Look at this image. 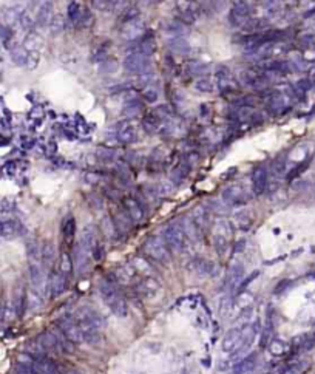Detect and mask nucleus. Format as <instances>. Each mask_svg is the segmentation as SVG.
Listing matches in <instances>:
<instances>
[{
  "instance_id": "obj_15",
  "label": "nucleus",
  "mask_w": 315,
  "mask_h": 374,
  "mask_svg": "<svg viewBox=\"0 0 315 374\" xmlns=\"http://www.w3.org/2000/svg\"><path fill=\"white\" fill-rule=\"evenodd\" d=\"M124 209H125V213L132 218V221H141L144 218V210L141 208V204L135 198H132V196L124 200Z\"/></svg>"
},
{
  "instance_id": "obj_27",
  "label": "nucleus",
  "mask_w": 315,
  "mask_h": 374,
  "mask_svg": "<svg viewBox=\"0 0 315 374\" xmlns=\"http://www.w3.org/2000/svg\"><path fill=\"white\" fill-rule=\"evenodd\" d=\"M141 112H142V104H141V101H137V99L127 101L125 105H124V108H122V113H124L127 117L137 116Z\"/></svg>"
},
{
  "instance_id": "obj_49",
  "label": "nucleus",
  "mask_w": 315,
  "mask_h": 374,
  "mask_svg": "<svg viewBox=\"0 0 315 374\" xmlns=\"http://www.w3.org/2000/svg\"><path fill=\"white\" fill-rule=\"evenodd\" d=\"M96 156L102 161H112L114 158V152L108 150V149H97L96 150Z\"/></svg>"
},
{
  "instance_id": "obj_31",
  "label": "nucleus",
  "mask_w": 315,
  "mask_h": 374,
  "mask_svg": "<svg viewBox=\"0 0 315 374\" xmlns=\"http://www.w3.org/2000/svg\"><path fill=\"white\" fill-rule=\"evenodd\" d=\"M113 223H114V226H116L117 232H119V231H129L133 221H132V218H130V216L127 215L125 212H121V213H117V215L114 216Z\"/></svg>"
},
{
  "instance_id": "obj_8",
  "label": "nucleus",
  "mask_w": 315,
  "mask_h": 374,
  "mask_svg": "<svg viewBox=\"0 0 315 374\" xmlns=\"http://www.w3.org/2000/svg\"><path fill=\"white\" fill-rule=\"evenodd\" d=\"M223 200L227 204H244L246 201L250 200V195L248 193V190H246L244 187L232 186L223 192Z\"/></svg>"
},
{
  "instance_id": "obj_48",
  "label": "nucleus",
  "mask_w": 315,
  "mask_h": 374,
  "mask_svg": "<svg viewBox=\"0 0 315 374\" xmlns=\"http://www.w3.org/2000/svg\"><path fill=\"white\" fill-rule=\"evenodd\" d=\"M258 275H260V272H258V271H253L250 275H248V277H246V279L240 283V286H238V289H236V292H243V291H244L246 288H248L249 284L255 280V279L258 277Z\"/></svg>"
},
{
  "instance_id": "obj_14",
  "label": "nucleus",
  "mask_w": 315,
  "mask_h": 374,
  "mask_svg": "<svg viewBox=\"0 0 315 374\" xmlns=\"http://www.w3.org/2000/svg\"><path fill=\"white\" fill-rule=\"evenodd\" d=\"M135 289L137 294L142 295V297H153V295L158 292V289H159V283L152 277H147L142 281L137 283Z\"/></svg>"
},
{
  "instance_id": "obj_11",
  "label": "nucleus",
  "mask_w": 315,
  "mask_h": 374,
  "mask_svg": "<svg viewBox=\"0 0 315 374\" xmlns=\"http://www.w3.org/2000/svg\"><path fill=\"white\" fill-rule=\"evenodd\" d=\"M268 170L264 169V167H257V169L253 170V175H252V186H253V193L255 195H261L264 193L266 187H268Z\"/></svg>"
},
{
  "instance_id": "obj_59",
  "label": "nucleus",
  "mask_w": 315,
  "mask_h": 374,
  "mask_svg": "<svg viewBox=\"0 0 315 374\" xmlns=\"http://www.w3.org/2000/svg\"><path fill=\"white\" fill-rule=\"evenodd\" d=\"M62 374H81V373H77V371H71V370H68V371H62Z\"/></svg>"
},
{
  "instance_id": "obj_23",
  "label": "nucleus",
  "mask_w": 315,
  "mask_h": 374,
  "mask_svg": "<svg viewBox=\"0 0 315 374\" xmlns=\"http://www.w3.org/2000/svg\"><path fill=\"white\" fill-rule=\"evenodd\" d=\"M155 44L152 39H144V41L135 44V47H132L130 53H137V54H142V56H147L150 57L155 51Z\"/></svg>"
},
{
  "instance_id": "obj_38",
  "label": "nucleus",
  "mask_w": 315,
  "mask_h": 374,
  "mask_svg": "<svg viewBox=\"0 0 315 374\" xmlns=\"http://www.w3.org/2000/svg\"><path fill=\"white\" fill-rule=\"evenodd\" d=\"M195 88L200 93H212L215 90V85L207 77H200V79L195 81Z\"/></svg>"
},
{
  "instance_id": "obj_6",
  "label": "nucleus",
  "mask_w": 315,
  "mask_h": 374,
  "mask_svg": "<svg viewBox=\"0 0 315 374\" xmlns=\"http://www.w3.org/2000/svg\"><path fill=\"white\" fill-rule=\"evenodd\" d=\"M114 136L116 140L119 141L121 144H132L137 140V130H136V125L129 121V119H124L119 124H116L114 127Z\"/></svg>"
},
{
  "instance_id": "obj_4",
  "label": "nucleus",
  "mask_w": 315,
  "mask_h": 374,
  "mask_svg": "<svg viewBox=\"0 0 315 374\" xmlns=\"http://www.w3.org/2000/svg\"><path fill=\"white\" fill-rule=\"evenodd\" d=\"M184 232L180 224H169L164 231V243L165 246L169 248V251L175 252V254H180L184 248Z\"/></svg>"
},
{
  "instance_id": "obj_18",
  "label": "nucleus",
  "mask_w": 315,
  "mask_h": 374,
  "mask_svg": "<svg viewBox=\"0 0 315 374\" xmlns=\"http://www.w3.org/2000/svg\"><path fill=\"white\" fill-rule=\"evenodd\" d=\"M73 264L76 266L77 272H82L88 266V252L82 248V244L79 243L74 246L73 251Z\"/></svg>"
},
{
  "instance_id": "obj_58",
  "label": "nucleus",
  "mask_w": 315,
  "mask_h": 374,
  "mask_svg": "<svg viewBox=\"0 0 315 374\" xmlns=\"http://www.w3.org/2000/svg\"><path fill=\"white\" fill-rule=\"evenodd\" d=\"M297 85L300 87V92H308L309 88H311V82L309 81H300Z\"/></svg>"
},
{
  "instance_id": "obj_25",
  "label": "nucleus",
  "mask_w": 315,
  "mask_h": 374,
  "mask_svg": "<svg viewBox=\"0 0 315 374\" xmlns=\"http://www.w3.org/2000/svg\"><path fill=\"white\" fill-rule=\"evenodd\" d=\"M56 254H57L56 246L50 241H46L41 249V260L45 264H48V266H51V264L54 263V260H56Z\"/></svg>"
},
{
  "instance_id": "obj_34",
  "label": "nucleus",
  "mask_w": 315,
  "mask_h": 374,
  "mask_svg": "<svg viewBox=\"0 0 315 374\" xmlns=\"http://www.w3.org/2000/svg\"><path fill=\"white\" fill-rule=\"evenodd\" d=\"M132 268L136 271V272H141V274H150L153 271V268L149 264V261H147L145 258L142 257H136L132 260Z\"/></svg>"
},
{
  "instance_id": "obj_10",
  "label": "nucleus",
  "mask_w": 315,
  "mask_h": 374,
  "mask_svg": "<svg viewBox=\"0 0 315 374\" xmlns=\"http://www.w3.org/2000/svg\"><path fill=\"white\" fill-rule=\"evenodd\" d=\"M81 244L88 254H91L97 246H99V241H97V229L94 226L90 224V226H87V228H84Z\"/></svg>"
},
{
  "instance_id": "obj_46",
  "label": "nucleus",
  "mask_w": 315,
  "mask_h": 374,
  "mask_svg": "<svg viewBox=\"0 0 315 374\" xmlns=\"http://www.w3.org/2000/svg\"><path fill=\"white\" fill-rule=\"evenodd\" d=\"M99 70L102 73H114L117 70V62L114 61V59H105V61L101 62Z\"/></svg>"
},
{
  "instance_id": "obj_40",
  "label": "nucleus",
  "mask_w": 315,
  "mask_h": 374,
  "mask_svg": "<svg viewBox=\"0 0 315 374\" xmlns=\"http://www.w3.org/2000/svg\"><path fill=\"white\" fill-rule=\"evenodd\" d=\"M71 269H73V258H71V255L64 252L62 257H61V264H59V272H62L67 277V275L71 272Z\"/></svg>"
},
{
  "instance_id": "obj_53",
  "label": "nucleus",
  "mask_w": 315,
  "mask_h": 374,
  "mask_svg": "<svg viewBox=\"0 0 315 374\" xmlns=\"http://www.w3.org/2000/svg\"><path fill=\"white\" fill-rule=\"evenodd\" d=\"M246 240L244 238H240V240H236V243H235V246H233V252H236V254H241V252H244V249H246Z\"/></svg>"
},
{
  "instance_id": "obj_5",
  "label": "nucleus",
  "mask_w": 315,
  "mask_h": 374,
  "mask_svg": "<svg viewBox=\"0 0 315 374\" xmlns=\"http://www.w3.org/2000/svg\"><path fill=\"white\" fill-rule=\"evenodd\" d=\"M57 329L61 331L64 336L70 340L71 343H82L84 342V334L76 323L74 317L65 316L57 320Z\"/></svg>"
},
{
  "instance_id": "obj_1",
  "label": "nucleus",
  "mask_w": 315,
  "mask_h": 374,
  "mask_svg": "<svg viewBox=\"0 0 315 374\" xmlns=\"http://www.w3.org/2000/svg\"><path fill=\"white\" fill-rule=\"evenodd\" d=\"M99 292L102 295L104 302L107 303V306L112 309L113 314H116L117 317H125L127 314H129V308H127V303L125 300L121 297L119 291L116 289V286L108 281L107 279L102 280L99 283Z\"/></svg>"
},
{
  "instance_id": "obj_7",
  "label": "nucleus",
  "mask_w": 315,
  "mask_h": 374,
  "mask_svg": "<svg viewBox=\"0 0 315 374\" xmlns=\"http://www.w3.org/2000/svg\"><path fill=\"white\" fill-rule=\"evenodd\" d=\"M29 280H31L33 291L39 295H44L46 291V275L41 263H31L29 264Z\"/></svg>"
},
{
  "instance_id": "obj_17",
  "label": "nucleus",
  "mask_w": 315,
  "mask_h": 374,
  "mask_svg": "<svg viewBox=\"0 0 315 374\" xmlns=\"http://www.w3.org/2000/svg\"><path fill=\"white\" fill-rule=\"evenodd\" d=\"M65 283H67V277L62 272H54L51 275L50 281H48V289L51 292V297H57V295H61L64 292Z\"/></svg>"
},
{
  "instance_id": "obj_32",
  "label": "nucleus",
  "mask_w": 315,
  "mask_h": 374,
  "mask_svg": "<svg viewBox=\"0 0 315 374\" xmlns=\"http://www.w3.org/2000/svg\"><path fill=\"white\" fill-rule=\"evenodd\" d=\"M213 248L216 251V254L218 255H224L225 252H227L229 249V240L227 237H224V235H220V234H215L213 237Z\"/></svg>"
},
{
  "instance_id": "obj_29",
  "label": "nucleus",
  "mask_w": 315,
  "mask_h": 374,
  "mask_svg": "<svg viewBox=\"0 0 315 374\" xmlns=\"http://www.w3.org/2000/svg\"><path fill=\"white\" fill-rule=\"evenodd\" d=\"M28 57H29V53L25 50L23 47H16L11 50V59L13 62L17 64V65H26L28 64Z\"/></svg>"
},
{
  "instance_id": "obj_12",
  "label": "nucleus",
  "mask_w": 315,
  "mask_h": 374,
  "mask_svg": "<svg viewBox=\"0 0 315 374\" xmlns=\"http://www.w3.org/2000/svg\"><path fill=\"white\" fill-rule=\"evenodd\" d=\"M257 362H258V356L257 354H249V356L243 357L240 362H236L233 365V374H248L250 371H253V368L257 367Z\"/></svg>"
},
{
  "instance_id": "obj_44",
  "label": "nucleus",
  "mask_w": 315,
  "mask_h": 374,
  "mask_svg": "<svg viewBox=\"0 0 315 374\" xmlns=\"http://www.w3.org/2000/svg\"><path fill=\"white\" fill-rule=\"evenodd\" d=\"M269 351L273 354V356H281V354L286 351V345H284V342L275 339L269 343Z\"/></svg>"
},
{
  "instance_id": "obj_37",
  "label": "nucleus",
  "mask_w": 315,
  "mask_h": 374,
  "mask_svg": "<svg viewBox=\"0 0 315 374\" xmlns=\"http://www.w3.org/2000/svg\"><path fill=\"white\" fill-rule=\"evenodd\" d=\"M74 231H76V221H74V216H73V215H70V216H67V218H65L64 226H62L64 237H65L67 240L73 238Z\"/></svg>"
},
{
  "instance_id": "obj_56",
  "label": "nucleus",
  "mask_w": 315,
  "mask_h": 374,
  "mask_svg": "<svg viewBox=\"0 0 315 374\" xmlns=\"http://www.w3.org/2000/svg\"><path fill=\"white\" fill-rule=\"evenodd\" d=\"M102 252H104V249H102V246L99 244V246H97V248L91 252L93 258H94L96 261H101V260H102Z\"/></svg>"
},
{
  "instance_id": "obj_54",
  "label": "nucleus",
  "mask_w": 315,
  "mask_h": 374,
  "mask_svg": "<svg viewBox=\"0 0 315 374\" xmlns=\"http://www.w3.org/2000/svg\"><path fill=\"white\" fill-rule=\"evenodd\" d=\"M303 350H312L314 347H315V336H311V337H306L304 339V342H303Z\"/></svg>"
},
{
  "instance_id": "obj_26",
  "label": "nucleus",
  "mask_w": 315,
  "mask_h": 374,
  "mask_svg": "<svg viewBox=\"0 0 315 374\" xmlns=\"http://www.w3.org/2000/svg\"><path fill=\"white\" fill-rule=\"evenodd\" d=\"M53 8H51V3H44L41 6V9H39V14H37V22L39 25L42 26H46L48 23H50L53 21Z\"/></svg>"
},
{
  "instance_id": "obj_20",
  "label": "nucleus",
  "mask_w": 315,
  "mask_h": 374,
  "mask_svg": "<svg viewBox=\"0 0 315 374\" xmlns=\"http://www.w3.org/2000/svg\"><path fill=\"white\" fill-rule=\"evenodd\" d=\"M192 218H193V221H195V224H196V228L200 229L201 234H202L205 229H207L209 224H210V215H209V212L205 210L204 208H196L195 212H193V215H192Z\"/></svg>"
},
{
  "instance_id": "obj_21",
  "label": "nucleus",
  "mask_w": 315,
  "mask_h": 374,
  "mask_svg": "<svg viewBox=\"0 0 315 374\" xmlns=\"http://www.w3.org/2000/svg\"><path fill=\"white\" fill-rule=\"evenodd\" d=\"M37 342L41 343V347L46 351H59L57 339L53 331H44L41 336L37 337Z\"/></svg>"
},
{
  "instance_id": "obj_13",
  "label": "nucleus",
  "mask_w": 315,
  "mask_h": 374,
  "mask_svg": "<svg viewBox=\"0 0 315 374\" xmlns=\"http://www.w3.org/2000/svg\"><path fill=\"white\" fill-rule=\"evenodd\" d=\"M22 234V224L17 220H0V237H16Z\"/></svg>"
},
{
  "instance_id": "obj_43",
  "label": "nucleus",
  "mask_w": 315,
  "mask_h": 374,
  "mask_svg": "<svg viewBox=\"0 0 315 374\" xmlns=\"http://www.w3.org/2000/svg\"><path fill=\"white\" fill-rule=\"evenodd\" d=\"M249 21H250L249 17H243V16H240V14H236L235 11H230V14H229V22H230V25L235 26V28H243Z\"/></svg>"
},
{
  "instance_id": "obj_9",
  "label": "nucleus",
  "mask_w": 315,
  "mask_h": 374,
  "mask_svg": "<svg viewBox=\"0 0 315 374\" xmlns=\"http://www.w3.org/2000/svg\"><path fill=\"white\" fill-rule=\"evenodd\" d=\"M243 328L244 327H236V328H232L225 332V336L223 339V345H221L223 351L233 352L236 350V347H238V343H240V339H241V334H243Z\"/></svg>"
},
{
  "instance_id": "obj_22",
  "label": "nucleus",
  "mask_w": 315,
  "mask_h": 374,
  "mask_svg": "<svg viewBox=\"0 0 315 374\" xmlns=\"http://www.w3.org/2000/svg\"><path fill=\"white\" fill-rule=\"evenodd\" d=\"M195 264V271L201 277H210L215 271V264L210 260H205V258H196L193 261Z\"/></svg>"
},
{
  "instance_id": "obj_45",
  "label": "nucleus",
  "mask_w": 315,
  "mask_h": 374,
  "mask_svg": "<svg viewBox=\"0 0 315 374\" xmlns=\"http://www.w3.org/2000/svg\"><path fill=\"white\" fill-rule=\"evenodd\" d=\"M102 224H104V232H105L107 237L114 238V237H116V234H117V229H116V226H114L113 220H110V218H104Z\"/></svg>"
},
{
  "instance_id": "obj_24",
  "label": "nucleus",
  "mask_w": 315,
  "mask_h": 374,
  "mask_svg": "<svg viewBox=\"0 0 315 374\" xmlns=\"http://www.w3.org/2000/svg\"><path fill=\"white\" fill-rule=\"evenodd\" d=\"M169 48H170V51H173L176 54L190 53V44L182 37H175L172 41H169Z\"/></svg>"
},
{
  "instance_id": "obj_35",
  "label": "nucleus",
  "mask_w": 315,
  "mask_h": 374,
  "mask_svg": "<svg viewBox=\"0 0 315 374\" xmlns=\"http://www.w3.org/2000/svg\"><path fill=\"white\" fill-rule=\"evenodd\" d=\"M41 306H42V295H39L34 291L26 294V308L29 311H37Z\"/></svg>"
},
{
  "instance_id": "obj_41",
  "label": "nucleus",
  "mask_w": 315,
  "mask_h": 374,
  "mask_svg": "<svg viewBox=\"0 0 315 374\" xmlns=\"http://www.w3.org/2000/svg\"><path fill=\"white\" fill-rule=\"evenodd\" d=\"M232 11H235L236 14H240L243 17H249L250 19V14H252V6L250 3L248 2H236L232 8Z\"/></svg>"
},
{
  "instance_id": "obj_36",
  "label": "nucleus",
  "mask_w": 315,
  "mask_h": 374,
  "mask_svg": "<svg viewBox=\"0 0 315 374\" xmlns=\"http://www.w3.org/2000/svg\"><path fill=\"white\" fill-rule=\"evenodd\" d=\"M144 127L149 132H158L159 130V127H161V117H159V115H147L145 117H144Z\"/></svg>"
},
{
  "instance_id": "obj_28",
  "label": "nucleus",
  "mask_w": 315,
  "mask_h": 374,
  "mask_svg": "<svg viewBox=\"0 0 315 374\" xmlns=\"http://www.w3.org/2000/svg\"><path fill=\"white\" fill-rule=\"evenodd\" d=\"M124 26L127 29H121V33L125 39H135L142 29V23L139 22V19L135 21V22H130V23H124Z\"/></svg>"
},
{
  "instance_id": "obj_19",
  "label": "nucleus",
  "mask_w": 315,
  "mask_h": 374,
  "mask_svg": "<svg viewBox=\"0 0 315 374\" xmlns=\"http://www.w3.org/2000/svg\"><path fill=\"white\" fill-rule=\"evenodd\" d=\"M181 228H182V232H184L185 237H189L192 241H196V240H200L202 237V234L200 232V229L196 228V224H195V221L192 218V215H187L185 218L182 220Z\"/></svg>"
},
{
  "instance_id": "obj_50",
  "label": "nucleus",
  "mask_w": 315,
  "mask_h": 374,
  "mask_svg": "<svg viewBox=\"0 0 315 374\" xmlns=\"http://www.w3.org/2000/svg\"><path fill=\"white\" fill-rule=\"evenodd\" d=\"M116 3L114 2H102V0H97V2H93V6L96 9H102V11H108V9H112Z\"/></svg>"
},
{
  "instance_id": "obj_2",
  "label": "nucleus",
  "mask_w": 315,
  "mask_h": 374,
  "mask_svg": "<svg viewBox=\"0 0 315 374\" xmlns=\"http://www.w3.org/2000/svg\"><path fill=\"white\" fill-rule=\"evenodd\" d=\"M142 249L145 252V255H149L150 258H153L158 263L167 264L170 261V251L165 246L164 240L158 238V237H150L142 246Z\"/></svg>"
},
{
  "instance_id": "obj_51",
  "label": "nucleus",
  "mask_w": 315,
  "mask_h": 374,
  "mask_svg": "<svg viewBox=\"0 0 315 374\" xmlns=\"http://www.w3.org/2000/svg\"><path fill=\"white\" fill-rule=\"evenodd\" d=\"M182 29H184V25H182L181 22H172V23L169 25V29H167V31H170V33H176V34H181V33H182Z\"/></svg>"
},
{
  "instance_id": "obj_47",
  "label": "nucleus",
  "mask_w": 315,
  "mask_h": 374,
  "mask_svg": "<svg viewBox=\"0 0 315 374\" xmlns=\"http://www.w3.org/2000/svg\"><path fill=\"white\" fill-rule=\"evenodd\" d=\"M158 96H159V93H158V90L155 87H149V88H145L144 90V99L147 101V102H156L158 101Z\"/></svg>"
},
{
  "instance_id": "obj_55",
  "label": "nucleus",
  "mask_w": 315,
  "mask_h": 374,
  "mask_svg": "<svg viewBox=\"0 0 315 374\" xmlns=\"http://www.w3.org/2000/svg\"><path fill=\"white\" fill-rule=\"evenodd\" d=\"M269 336H270V329H269V328H266V329L263 331V336H261V342H260V347H261V348H264L266 345H268V340H269Z\"/></svg>"
},
{
  "instance_id": "obj_30",
  "label": "nucleus",
  "mask_w": 315,
  "mask_h": 374,
  "mask_svg": "<svg viewBox=\"0 0 315 374\" xmlns=\"http://www.w3.org/2000/svg\"><path fill=\"white\" fill-rule=\"evenodd\" d=\"M67 13H68V19H70V22L77 25L79 21H81V17H82V8L77 2H70L68 3V8H67Z\"/></svg>"
},
{
  "instance_id": "obj_42",
  "label": "nucleus",
  "mask_w": 315,
  "mask_h": 374,
  "mask_svg": "<svg viewBox=\"0 0 315 374\" xmlns=\"http://www.w3.org/2000/svg\"><path fill=\"white\" fill-rule=\"evenodd\" d=\"M187 68H189V73L193 76H201L209 71V65L201 64V62H190Z\"/></svg>"
},
{
  "instance_id": "obj_16",
  "label": "nucleus",
  "mask_w": 315,
  "mask_h": 374,
  "mask_svg": "<svg viewBox=\"0 0 315 374\" xmlns=\"http://www.w3.org/2000/svg\"><path fill=\"white\" fill-rule=\"evenodd\" d=\"M243 275H244L243 264H240V263L233 264V266L230 268V272H229V275H227V279H225V284H227L230 291L238 289L240 283H241V279H243Z\"/></svg>"
},
{
  "instance_id": "obj_57",
  "label": "nucleus",
  "mask_w": 315,
  "mask_h": 374,
  "mask_svg": "<svg viewBox=\"0 0 315 374\" xmlns=\"http://www.w3.org/2000/svg\"><path fill=\"white\" fill-rule=\"evenodd\" d=\"M289 280H283L281 283H278V286L277 288H275V294H280V292H283L284 289H286L288 286H289Z\"/></svg>"
},
{
  "instance_id": "obj_3",
  "label": "nucleus",
  "mask_w": 315,
  "mask_h": 374,
  "mask_svg": "<svg viewBox=\"0 0 315 374\" xmlns=\"http://www.w3.org/2000/svg\"><path fill=\"white\" fill-rule=\"evenodd\" d=\"M122 67L127 73H132V74H147L150 71V67H152V61L150 57L142 56V54H137V53H130L124 59Z\"/></svg>"
},
{
  "instance_id": "obj_52",
  "label": "nucleus",
  "mask_w": 315,
  "mask_h": 374,
  "mask_svg": "<svg viewBox=\"0 0 315 374\" xmlns=\"http://www.w3.org/2000/svg\"><path fill=\"white\" fill-rule=\"evenodd\" d=\"M252 314H253V308H252V306L244 308V309H243V312H241V316L238 317V320H240V322H243V320H244V322H248V320L252 317Z\"/></svg>"
},
{
  "instance_id": "obj_39",
  "label": "nucleus",
  "mask_w": 315,
  "mask_h": 374,
  "mask_svg": "<svg viewBox=\"0 0 315 374\" xmlns=\"http://www.w3.org/2000/svg\"><path fill=\"white\" fill-rule=\"evenodd\" d=\"M139 19V8L137 6H129L124 11V14H122V19H121V22H122V25L124 23H130V22H135V21H137Z\"/></svg>"
},
{
  "instance_id": "obj_33",
  "label": "nucleus",
  "mask_w": 315,
  "mask_h": 374,
  "mask_svg": "<svg viewBox=\"0 0 315 374\" xmlns=\"http://www.w3.org/2000/svg\"><path fill=\"white\" fill-rule=\"evenodd\" d=\"M17 21H21V14H19L17 9L6 8V9H3V11H2V22L5 23V26L13 25Z\"/></svg>"
}]
</instances>
